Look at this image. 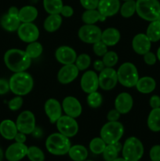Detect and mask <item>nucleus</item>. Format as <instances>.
I'll use <instances>...</instances> for the list:
<instances>
[{"label":"nucleus","instance_id":"nucleus-1","mask_svg":"<svg viewBox=\"0 0 160 161\" xmlns=\"http://www.w3.org/2000/svg\"><path fill=\"white\" fill-rule=\"evenodd\" d=\"M4 62L8 69L15 72H25L31 66V58L25 50L10 49L5 53Z\"/></svg>","mask_w":160,"mask_h":161},{"label":"nucleus","instance_id":"nucleus-2","mask_svg":"<svg viewBox=\"0 0 160 161\" xmlns=\"http://www.w3.org/2000/svg\"><path fill=\"white\" fill-rule=\"evenodd\" d=\"M10 91L17 96L29 94L34 86L32 76L26 72H15L9 80Z\"/></svg>","mask_w":160,"mask_h":161},{"label":"nucleus","instance_id":"nucleus-3","mask_svg":"<svg viewBox=\"0 0 160 161\" xmlns=\"http://www.w3.org/2000/svg\"><path fill=\"white\" fill-rule=\"evenodd\" d=\"M71 142L69 138L61 133H53L50 135L45 141V148L50 153L55 156H63L68 153Z\"/></svg>","mask_w":160,"mask_h":161},{"label":"nucleus","instance_id":"nucleus-4","mask_svg":"<svg viewBox=\"0 0 160 161\" xmlns=\"http://www.w3.org/2000/svg\"><path fill=\"white\" fill-rule=\"evenodd\" d=\"M136 12L143 20L153 21L160 16V3L158 0H136Z\"/></svg>","mask_w":160,"mask_h":161},{"label":"nucleus","instance_id":"nucleus-5","mask_svg":"<svg viewBox=\"0 0 160 161\" xmlns=\"http://www.w3.org/2000/svg\"><path fill=\"white\" fill-rule=\"evenodd\" d=\"M124 134V127L119 121H108L100 130V136L107 145H114L119 142Z\"/></svg>","mask_w":160,"mask_h":161},{"label":"nucleus","instance_id":"nucleus-6","mask_svg":"<svg viewBox=\"0 0 160 161\" xmlns=\"http://www.w3.org/2000/svg\"><path fill=\"white\" fill-rule=\"evenodd\" d=\"M117 75L118 82L125 87H133L139 80L137 69L130 62H125L121 64L117 71Z\"/></svg>","mask_w":160,"mask_h":161},{"label":"nucleus","instance_id":"nucleus-7","mask_svg":"<svg viewBox=\"0 0 160 161\" xmlns=\"http://www.w3.org/2000/svg\"><path fill=\"white\" fill-rule=\"evenodd\" d=\"M144 146L136 137L127 138L122 146V157L127 161H137L144 155Z\"/></svg>","mask_w":160,"mask_h":161},{"label":"nucleus","instance_id":"nucleus-8","mask_svg":"<svg viewBox=\"0 0 160 161\" xmlns=\"http://www.w3.org/2000/svg\"><path fill=\"white\" fill-rule=\"evenodd\" d=\"M17 130L19 132L30 135L33 133L36 128L35 117L32 112L25 110L19 114L16 121Z\"/></svg>","mask_w":160,"mask_h":161},{"label":"nucleus","instance_id":"nucleus-9","mask_svg":"<svg viewBox=\"0 0 160 161\" xmlns=\"http://www.w3.org/2000/svg\"><path fill=\"white\" fill-rule=\"evenodd\" d=\"M58 132L67 138L75 136L78 131V124L75 118L64 115L61 116L56 123Z\"/></svg>","mask_w":160,"mask_h":161},{"label":"nucleus","instance_id":"nucleus-10","mask_svg":"<svg viewBox=\"0 0 160 161\" xmlns=\"http://www.w3.org/2000/svg\"><path fill=\"white\" fill-rule=\"evenodd\" d=\"M102 31L95 25H84L78 29L80 40L88 44H93L101 39Z\"/></svg>","mask_w":160,"mask_h":161},{"label":"nucleus","instance_id":"nucleus-11","mask_svg":"<svg viewBox=\"0 0 160 161\" xmlns=\"http://www.w3.org/2000/svg\"><path fill=\"white\" fill-rule=\"evenodd\" d=\"M99 86L104 91H111L117 85V71L113 68L105 67L98 75Z\"/></svg>","mask_w":160,"mask_h":161},{"label":"nucleus","instance_id":"nucleus-12","mask_svg":"<svg viewBox=\"0 0 160 161\" xmlns=\"http://www.w3.org/2000/svg\"><path fill=\"white\" fill-rule=\"evenodd\" d=\"M17 35L20 40L24 42H32L37 41L39 37V30L32 22L22 23L17 29Z\"/></svg>","mask_w":160,"mask_h":161},{"label":"nucleus","instance_id":"nucleus-13","mask_svg":"<svg viewBox=\"0 0 160 161\" xmlns=\"http://www.w3.org/2000/svg\"><path fill=\"white\" fill-rule=\"evenodd\" d=\"M80 86L82 90L86 94L97 91L99 87L98 75L94 71H86L82 75L80 80Z\"/></svg>","mask_w":160,"mask_h":161},{"label":"nucleus","instance_id":"nucleus-14","mask_svg":"<svg viewBox=\"0 0 160 161\" xmlns=\"http://www.w3.org/2000/svg\"><path fill=\"white\" fill-rule=\"evenodd\" d=\"M62 109L65 115L73 118H77L82 114L83 107L79 101L75 97L67 96L62 102Z\"/></svg>","mask_w":160,"mask_h":161},{"label":"nucleus","instance_id":"nucleus-15","mask_svg":"<svg viewBox=\"0 0 160 161\" xmlns=\"http://www.w3.org/2000/svg\"><path fill=\"white\" fill-rule=\"evenodd\" d=\"M45 113L51 124H56L59 118L62 116V105L55 98H50L44 105Z\"/></svg>","mask_w":160,"mask_h":161},{"label":"nucleus","instance_id":"nucleus-16","mask_svg":"<svg viewBox=\"0 0 160 161\" xmlns=\"http://www.w3.org/2000/svg\"><path fill=\"white\" fill-rule=\"evenodd\" d=\"M28 149L24 143L15 142L6 149L5 157L8 161H20L27 157Z\"/></svg>","mask_w":160,"mask_h":161},{"label":"nucleus","instance_id":"nucleus-17","mask_svg":"<svg viewBox=\"0 0 160 161\" xmlns=\"http://www.w3.org/2000/svg\"><path fill=\"white\" fill-rule=\"evenodd\" d=\"M78 70L75 64H64L57 73V80L61 84H68L78 77Z\"/></svg>","mask_w":160,"mask_h":161},{"label":"nucleus","instance_id":"nucleus-18","mask_svg":"<svg viewBox=\"0 0 160 161\" xmlns=\"http://www.w3.org/2000/svg\"><path fill=\"white\" fill-rule=\"evenodd\" d=\"M56 61L62 64H75L77 58V53L73 48L67 46H61L55 52Z\"/></svg>","mask_w":160,"mask_h":161},{"label":"nucleus","instance_id":"nucleus-19","mask_svg":"<svg viewBox=\"0 0 160 161\" xmlns=\"http://www.w3.org/2000/svg\"><path fill=\"white\" fill-rule=\"evenodd\" d=\"M133 97L129 93H120L115 100V108L120 114H126L130 113L133 108Z\"/></svg>","mask_w":160,"mask_h":161},{"label":"nucleus","instance_id":"nucleus-20","mask_svg":"<svg viewBox=\"0 0 160 161\" xmlns=\"http://www.w3.org/2000/svg\"><path fill=\"white\" fill-rule=\"evenodd\" d=\"M132 47L135 53L140 55H144L150 51L152 42L147 38L146 34L139 33L133 37L132 41Z\"/></svg>","mask_w":160,"mask_h":161},{"label":"nucleus","instance_id":"nucleus-21","mask_svg":"<svg viewBox=\"0 0 160 161\" xmlns=\"http://www.w3.org/2000/svg\"><path fill=\"white\" fill-rule=\"evenodd\" d=\"M120 9L119 0H99L97 10L104 17H112Z\"/></svg>","mask_w":160,"mask_h":161},{"label":"nucleus","instance_id":"nucleus-22","mask_svg":"<svg viewBox=\"0 0 160 161\" xmlns=\"http://www.w3.org/2000/svg\"><path fill=\"white\" fill-rule=\"evenodd\" d=\"M18 132L16 123L10 119H4L0 124V135L7 140H13Z\"/></svg>","mask_w":160,"mask_h":161},{"label":"nucleus","instance_id":"nucleus-23","mask_svg":"<svg viewBox=\"0 0 160 161\" xmlns=\"http://www.w3.org/2000/svg\"><path fill=\"white\" fill-rule=\"evenodd\" d=\"M121 38L120 32L115 28H108L102 31L100 40L108 47H113L119 42Z\"/></svg>","mask_w":160,"mask_h":161},{"label":"nucleus","instance_id":"nucleus-24","mask_svg":"<svg viewBox=\"0 0 160 161\" xmlns=\"http://www.w3.org/2000/svg\"><path fill=\"white\" fill-rule=\"evenodd\" d=\"M21 21L20 20L18 15H12V14H6L2 17L1 25L6 31H17Z\"/></svg>","mask_w":160,"mask_h":161},{"label":"nucleus","instance_id":"nucleus-25","mask_svg":"<svg viewBox=\"0 0 160 161\" xmlns=\"http://www.w3.org/2000/svg\"><path fill=\"white\" fill-rule=\"evenodd\" d=\"M38 9L33 6H25L19 9L18 17L21 23H31L38 17Z\"/></svg>","mask_w":160,"mask_h":161},{"label":"nucleus","instance_id":"nucleus-26","mask_svg":"<svg viewBox=\"0 0 160 161\" xmlns=\"http://www.w3.org/2000/svg\"><path fill=\"white\" fill-rule=\"evenodd\" d=\"M136 88L141 94H150L155 91L156 87V83L153 78L149 76H144L139 78L136 84Z\"/></svg>","mask_w":160,"mask_h":161},{"label":"nucleus","instance_id":"nucleus-27","mask_svg":"<svg viewBox=\"0 0 160 161\" xmlns=\"http://www.w3.org/2000/svg\"><path fill=\"white\" fill-rule=\"evenodd\" d=\"M62 17L61 14H50L44 20V29L48 32H54L61 28Z\"/></svg>","mask_w":160,"mask_h":161},{"label":"nucleus","instance_id":"nucleus-28","mask_svg":"<svg viewBox=\"0 0 160 161\" xmlns=\"http://www.w3.org/2000/svg\"><path fill=\"white\" fill-rule=\"evenodd\" d=\"M67 154L73 161H84L88 157V151L82 145H75L71 146Z\"/></svg>","mask_w":160,"mask_h":161},{"label":"nucleus","instance_id":"nucleus-29","mask_svg":"<svg viewBox=\"0 0 160 161\" xmlns=\"http://www.w3.org/2000/svg\"><path fill=\"white\" fill-rule=\"evenodd\" d=\"M106 17L101 15L100 12L95 9H86L82 15V20L86 25H94L97 21H103Z\"/></svg>","mask_w":160,"mask_h":161},{"label":"nucleus","instance_id":"nucleus-30","mask_svg":"<svg viewBox=\"0 0 160 161\" xmlns=\"http://www.w3.org/2000/svg\"><path fill=\"white\" fill-rule=\"evenodd\" d=\"M147 127L152 131H160V107L152 108L147 117Z\"/></svg>","mask_w":160,"mask_h":161},{"label":"nucleus","instance_id":"nucleus-31","mask_svg":"<svg viewBox=\"0 0 160 161\" xmlns=\"http://www.w3.org/2000/svg\"><path fill=\"white\" fill-rule=\"evenodd\" d=\"M146 36L152 42L160 40V22L158 20L151 21L146 31Z\"/></svg>","mask_w":160,"mask_h":161},{"label":"nucleus","instance_id":"nucleus-32","mask_svg":"<svg viewBox=\"0 0 160 161\" xmlns=\"http://www.w3.org/2000/svg\"><path fill=\"white\" fill-rule=\"evenodd\" d=\"M62 0H43V6L49 14H60L62 9Z\"/></svg>","mask_w":160,"mask_h":161},{"label":"nucleus","instance_id":"nucleus-33","mask_svg":"<svg viewBox=\"0 0 160 161\" xmlns=\"http://www.w3.org/2000/svg\"><path fill=\"white\" fill-rule=\"evenodd\" d=\"M25 52L31 59H35V58H38L41 56V54L43 52V47L40 42L35 41V42L28 43Z\"/></svg>","mask_w":160,"mask_h":161},{"label":"nucleus","instance_id":"nucleus-34","mask_svg":"<svg viewBox=\"0 0 160 161\" xmlns=\"http://www.w3.org/2000/svg\"><path fill=\"white\" fill-rule=\"evenodd\" d=\"M136 13V1L130 0L125 1V3L120 6V14L125 18H130Z\"/></svg>","mask_w":160,"mask_h":161},{"label":"nucleus","instance_id":"nucleus-35","mask_svg":"<svg viewBox=\"0 0 160 161\" xmlns=\"http://www.w3.org/2000/svg\"><path fill=\"white\" fill-rule=\"evenodd\" d=\"M107 144L100 137L93 138L89 142V149L94 154H102Z\"/></svg>","mask_w":160,"mask_h":161},{"label":"nucleus","instance_id":"nucleus-36","mask_svg":"<svg viewBox=\"0 0 160 161\" xmlns=\"http://www.w3.org/2000/svg\"><path fill=\"white\" fill-rule=\"evenodd\" d=\"M27 157L30 161H44L45 155L40 148L37 146H30L28 149Z\"/></svg>","mask_w":160,"mask_h":161},{"label":"nucleus","instance_id":"nucleus-37","mask_svg":"<svg viewBox=\"0 0 160 161\" xmlns=\"http://www.w3.org/2000/svg\"><path fill=\"white\" fill-rule=\"evenodd\" d=\"M86 102L90 108H97L101 105L102 102H103V97L100 93L97 91H94V92L88 94Z\"/></svg>","mask_w":160,"mask_h":161},{"label":"nucleus","instance_id":"nucleus-38","mask_svg":"<svg viewBox=\"0 0 160 161\" xmlns=\"http://www.w3.org/2000/svg\"><path fill=\"white\" fill-rule=\"evenodd\" d=\"M91 64V58L87 53H82L77 56L75 64L79 71L86 70Z\"/></svg>","mask_w":160,"mask_h":161},{"label":"nucleus","instance_id":"nucleus-39","mask_svg":"<svg viewBox=\"0 0 160 161\" xmlns=\"http://www.w3.org/2000/svg\"><path fill=\"white\" fill-rule=\"evenodd\" d=\"M119 153V151L115 145H107L102 154H103L104 160L105 161H113L117 158Z\"/></svg>","mask_w":160,"mask_h":161},{"label":"nucleus","instance_id":"nucleus-40","mask_svg":"<svg viewBox=\"0 0 160 161\" xmlns=\"http://www.w3.org/2000/svg\"><path fill=\"white\" fill-rule=\"evenodd\" d=\"M103 61L106 68H113L119 61V56L115 51H108L103 56Z\"/></svg>","mask_w":160,"mask_h":161},{"label":"nucleus","instance_id":"nucleus-41","mask_svg":"<svg viewBox=\"0 0 160 161\" xmlns=\"http://www.w3.org/2000/svg\"><path fill=\"white\" fill-rule=\"evenodd\" d=\"M93 45V50L97 56L103 57L108 52V46L104 43L101 40L95 42Z\"/></svg>","mask_w":160,"mask_h":161},{"label":"nucleus","instance_id":"nucleus-42","mask_svg":"<svg viewBox=\"0 0 160 161\" xmlns=\"http://www.w3.org/2000/svg\"><path fill=\"white\" fill-rule=\"evenodd\" d=\"M24 103V100L21 96H17L11 99L8 103V107L12 111H17L22 107Z\"/></svg>","mask_w":160,"mask_h":161},{"label":"nucleus","instance_id":"nucleus-43","mask_svg":"<svg viewBox=\"0 0 160 161\" xmlns=\"http://www.w3.org/2000/svg\"><path fill=\"white\" fill-rule=\"evenodd\" d=\"M80 3L86 9H97L99 0H80Z\"/></svg>","mask_w":160,"mask_h":161},{"label":"nucleus","instance_id":"nucleus-44","mask_svg":"<svg viewBox=\"0 0 160 161\" xmlns=\"http://www.w3.org/2000/svg\"><path fill=\"white\" fill-rule=\"evenodd\" d=\"M151 160L152 161H160V146L155 145L152 146L149 153Z\"/></svg>","mask_w":160,"mask_h":161},{"label":"nucleus","instance_id":"nucleus-45","mask_svg":"<svg viewBox=\"0 0 160 161\" xmlns=\"http://www.w3.org/2000/svg\"><path fill=\"white\" fill-rule=\"evenodd\" d=\"M144 61L148 65H153V64H155L156 63L157 57L155 56V54L154 53L148 51L145 54H144Z\"/></svg>","mask_w":160,"mask_h":161},{"label":"nucleus","instance_id":"nucleus-46","mask_svg":"<svg viewBox=\"0 0 160 161\" xmlns=\"http://www.w3.org/2000/svg\"><path fill=\"white\" fill-rule=\"evenodd\" d=\"M10 91L9 83L5 79H0V95L6 94Z\"/></svg>","mask_w":160,"mask_h":161},{"label":"nucleus","instance_id":"nucleus-47","mask_svg":"<svg viewBox=\"0 0 160 161\" xmlns=\"http://www.w3.org/2000/svg\"><path fill=\"white\" fill-rule=\"evenodd\" d=\"M60 14L64 17H71L73 16L74 9L71 6H67V5H65V6H64V5L62 9H61V14Z\"/></svg>","mask_w":160,"mask_h":161},{"label":"nucleus","instance_id":"nucleus-48","mask_svg":"<svg viewBox=\"0 0 160 161\" xmlns=\"http://www.w3.org/2000/svg\"><path fill=\"white\" fill-rule=\"evenodd\" d=\"M120 115V113L115 108V109H111L108 112L107 118H108V121H119Z\"/></svg>","mask_w":160,"mask_h":161},{"label":"nucleus","instance_id":"nucleus-49","mask_svg":"<svg viewBox=\"0 0 160 161\" xmlns=\"http://www.w3.org/2000/svg\"><path fill=\"white\" fill-rule=\"evenodd\" d=\"M150 106L152 108H159L160 107V97L158 95H153L151 97L150 101H149Z\"/></svg>","mask_w":160,"mask_h":161},{"label":"nucleus","instance_id":"nucleus-50","mask_svg":"<svg viewBox=\"0 0 160 161\" xmlns=\"http://www.w3.org/2000/svg\"><path fill=\"white\" fill-rule=\"evenodd\" d=\"M26 139H27L26 135L19 131L17 132L15 138H14V140L16 141V142H19V143H24L25 142H26Z\"/></svg>","mask_w":160,"mask_h":161},{"label":"nucleus","instance_id":"nucleus-51","mask_svg":"<svg viewBox=\"0 0 160 161\" xmlns=\"http://www.w3.org/2000/svg\"><path fill=\"white\" fill-rule=\"evenodd\" d=\"M93 68L96 71H97V72H101V71L104 69L105 66H104V64L103 61L97 60V61H94Z\"/></svg>","mask_w":160,"mask_h":161},{"label":"nucleus","instance_id":"nucleus-52","mask_svg":"<svg viewBox=\"0 0 160 161\" xmlns=\"http://www.w3.org/2000/svg\"><path fill=\"white\" fill-rule=\"evenodd\" d=\"M8 14H12V15H18L19 9L15 6H11L8 10Z\"/></svg>","mask_w":160,"mask_h":161},{"label":"nucleus","instance_id":"nucleus-53","mask_svg":"<svg viewBox=\"0 0 160 161\" xmlns=\"http://www.w3.org/2000/svg\"><path fill=\"white\" fill-rule=\"evenodd\" d=\"M156 57H157V58H158V61H160V47H158V50H157V54H156Z\"/></svg>","mask_w":160,"mask_h":161},{"label":"nucleus","instance_id":"nucleus-54","mask_svg":"<svg viewBox=\"0 0 160 161\" xmlns=\"http://www.w3.org/2000/svg\"><path fill=\"white\" fill-rule=\"evenodd\" d=\"M3 150H2V149L0 148V161H3Z\"/></svg>","mask_w":160,"mask_h":161},{"label":"nucleus","instance_id":"nucleus-55","mask_svg":"<svg viewBox=\"0 0 160 161\" xmlns=\"http://www.w3.org/2000/svg\"><path fill=\"white\" fill-rule=\"evenodd\" d=\"M113 161H127L126 160H125V159H124L123 157H122V158H116L115 160H114Z\"/></svg>","mask_w":160,"mask_h":161},{"label":"nucleus","instance_id":"nucleus-56","mask_svg":"<svg viewBox=\"0 0 160 161\" xmlns=\"http://www.w3.org/2000/svg\"><path fill=\"white\" fill-rule=\"evenodd\" d=\"M157 20H158V21H159V22H160V16H159V17H158V19H157Z\"/></svg>","mask_w":160,"mask_h":161},{"label":"nucleus","instance_id":"nucleus-57","mask_svg":"<svg viewBox=\"0 0 160 161\" xmlns=\"http://www.w3.org/2000/svg\"><path fill=\"white\" fill-rule=\"evenodd\" d=\"M84 161H93V160H84Z\"/></svg>","mask_w":160,"mask_h":161},{"label":"nucleus","instance_id":"nucleus-58","mask_svg":"<svg viewBox=\"0 0 160 161\" xmlns=\"http://www.w3.org/2000/svg\"><path fill=\"white\" fill-rule=\"evenodd\" d=\"M123 1H130V0H123Z\"/></svg>","mask_w":160,"mask_h":161},{"label":"nucleus","instance_id":"nucleus-59","mask_svg":"<svg viewBox=\"0 0 160 161\" xmlns=\"http://www.w3.org/2000/svg\"><path fill=\"white\" fill-rule=\"evenodd\" d=\"M137 161H139V160H137Z\"/></svg>","mask_w":160,"mask_h":161},{"label":"nucleus","instance_id":"nucleus-60","mask_svg":"<svg viewBox=\"0 0 160 161\" xmlns=\"http://www.w3.org/2000/svg\"></svg>","mask_w":160,"mask_h":161}]
</instances>
